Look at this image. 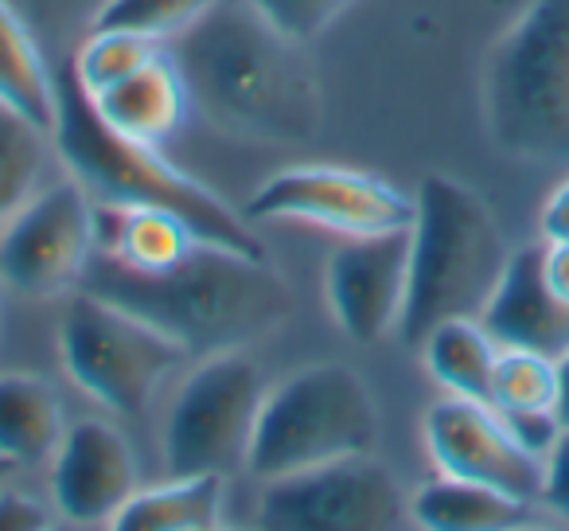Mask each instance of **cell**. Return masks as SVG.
<instances>
[{"mask_svg":"<svg viewBox=\"0 0 569 531\" xmlns=\"http://www.w3.org/2000/svg\"><path fill=\"white\" fill-rule=\"evenodd\" d=\"M227 476L172 473V481L137 489L110 528L118 531H211L222 523Z\"/></svg>","mask_w":569,"mask_h":531,"instance_id":"ffe728a7","label":"cell"},{"mask_svg":"<svg viewBox=\"0 0 569 531\" xmlns=\"http://www.w3.org/2000/svg\"><path fill=\"white\" fill-rule=\"evenodd\" d=\"M553 372H558V391H553V414L569 430V348L553 360Z\"/></svg>","mask_w":569,"mask_h":531,"instance_id":"836d02e7","label":"cell"},{"mask_svg":"<svg viewBox=\"0 0 569 531\" xmlns=\"http://www.w3.org/2000/svg\"><path fill=\"white\" fill-rule=\"evenodd\" d=\"M553 391H558L553 356L530 348H499L496 380H491L496 411H553Z\"/></svg>","mask_w":569,"mask_h":531,"instance_id":"d4e9b609","label":"cell"},{"mask_svg":"<svg viewBox=\"0 0 569 531\" xmlns=\"http://www.w3.org/2000/svg\"><path fill=\"white\" fill-rule=\"evenodd\" d=\"M0 106L28 118L40 129H56L59 118V75L51 71L48 51L20 20L9 0H0Z\"/></svg>","mask_w":569,"mask_h":531,"instance_id":"d6986e66","label":"cell"},{"mask_svg":"<svg viewBox=\"0 0 569 531\" xmlns=\"http://www.w3.org/2000/svg\"><path fill=\"white\" fill-rule=\"evenodd\" d=\"M17 473V465H12V461H4L0 458V484H9V476Z\"/></svg>","mask_w":569,"mask_h":531,"instance_id":"e575fe53","label":"cell"},{"mask_svg":"<svg viewBox=\"0 0 569 531\" xmlns=\"http://www.w3.org/2000/svg\"><path fill=\"white\" fill-rule=\"evenodd\" d=\"M160 51H164V43L144 40V36L118 32V28H90L67 63H71L79 87L94 98V95H102V90L118 87V82L129 79L133 71H141Z\"/></svg>","mask_w":569,"mask_h":531,"instance_id":"cb8c5ba5","label":"cell"},{"mask_svg":"<svg viewBox=\"0 0 569 531\" xmlns=\"http://www.w3.org/2000/svg\"><path fill=\"white\" fill-rule=\"evenodd\" d=\"M188 102L211 129L261 145H305L325 126V95L301 40L246 0H222L172 40Z\"/></svg>","mask_w":569,"mask_h":531,"instance_id":"6da1fadb","label":"cell"},{"mask_svg":"<svg viewBox=\"0 0 569 531\" xmlns=\"http://www.w3.org/2000/svg\"><path fill=\"white\" fill-rule=\"evenodd\" d=\"M258 17H266L277 32L293 36L301 43H312L320 32L336 24L356 0H246Z\"/></svg>","mask_w":569,"mask_h":531,"instance_id":"83f0119b","label":"cell"},{"mask_svg":"<svg viewBox=\"0 0 569 531\" xmlns=\"http://www.w3.org/2000/svg\"><path fill=\"white\" fill-rule=\"evenodd\" d=\"M59 352H63L74 387L94 399L98 406L126 414V419L149 411L160 383L183 360H191L157 325L106 302V297L87 294V289L67 294Z\"/></svg>","mask_w":569,"mask_h":531,"instance_id":"52a82bcc","label":"cell"},{"mask_svg":"<svg viewBox=\"0 0 569 531\" xmlns=\"http://www.w3.org/2000/svg\"><path fill=\"white\" fill-rule=\"evenodd\" d=\"M203 238L176 212L164 207H129L94 199V250L126 262L133 271L157 274L188 258Z\"/></svg>","mask_w":569,"mask_h":531,"instance_id":"2e32d148","label":"cell"},{"mask_svg":"<svg viewBox=\"0 0 569 531\" xmlns=\"http://www.w3.org/2000/svg\"><path fill=\"white\" fill-rule=\"evenodd\" d=\"M9 4L32 28L43 51H59L63 59H71L79 40L94 28L98 12L106 9V0H9Z\"/></svg>","mask_w":569,"mask_h":531,"instance_id":"4316f807","label":"cell"},{"mask_svg":"<svg viewBox=\"0 0 569 531\" xmlns=\"http://www.w3.org/2000/svg\"><path fill=\"white\" fill-rule=\"evenodd\" d=\"M94 106L118 134L149 145L168 141L180 129L183 114L191 110L188 90H183V79L168 51L149 59L141 71L121 79L118 87L94 95Z\"/></svg>","mask_w":569,"mask_h":531,"instance_id":"e0dca14e","label":"cell"},{"mask_svg":"<svg viewBox=\"0 0 569 531\" xmlns=\"http://www.w3.org/2000/svg\"><path fill=\"white\" fill-rule=\"evenodd\" d=\"M410 520L398 476L371 453L266 481L258 523L269 531H387Z\"/></svg>","mask_w":569,"mask_h":531,"instance_id":"9c48e42d","label":"cell"},{"mask_svg":"<svg viewBox=\"0 0 569 531\" xmlns=\"http://www.w3.org/2000/svg\"><path fill=\"white\" fill-rule=\"evenodd\" d=\"M51 141H56L67 173L102 204L164 207L183 223H191V230L203 243L242 254H266V246L253 238L250 219L234 212L219 191L176 168L160 153V145L118 134L98 114L94 98L79 87L67 59L59 63V118Z\"/></svg>","mask_w":569,"mask_h":531,"instance_id":"3957f363","label":"cell"},{"mask_svg":"<svg viewBox=\"0 0 569 531\" xmlns=\"http://www.w3.org/2000/svg\"><path fill=\"white\" fill-rule=\"evenodd\" d=\"M426 450L437 473L488 484L522 504H538L542 461L515 442L503 414L491 403L460 395L433 403L426 411Z\"/></svg>","mask_w":569,"mask_h":531,"instance_id":"7c38bea8","label":"cell"},{"mask_svg":"<svg viewBox=\"0 0 569 531\" xmlns=\"http://www.w3.org/2000/svg\"><path fill=\"white\" fill-rule=\"evenodd\" d=\"M542 271L553 294H558L561 302H569V238H561V243H542Z\"/></svg>","mask_w":569,"mask_h":531,"instance_id":"d6a6232c","label":"cell"},{"mask_svg":"<svg viewBox=\"0 0 569 531\" xmlns=\"http://www.w3.org/2000/svg\"><path fill=\"white\" fill-rule=\"evenodd\" d=\"M410 520L429 531H507L530 520V504L441 473L410 496Z\"/></svg>","mask_w":569,"mask_h":531,"instance_id":"44dd1931","label":"cell"},{"mask_svg":"<svg viewBox=\"0 0 569 531\" xmlns=\"http://www.w3.org/2000/svg\"><path fill=\"white\" fill-rule=\"evenodd\" d=\"M546 508L561 520H569V430L553 442V450L542 458V492H538Z\"/></svg>","mask_w":569,"mask_h":531,"instance_id":"f546056e","label":"cell"},{"mask_svg":"<svg viewBox=\"0 0 569 531\" xmlns=\"http://www.w3.org/2000/svg\"><path fill=\"white\" fill-rule=\"evenodd\" d=\"M480 321L499 348H530L553 360L569 348V302H561L546 282L542 243L522 246L507 258V271Z\"/></svg>","mask_w":569,"mask_h":531,"instance_id":"9a60e30c","label":"cell"},{"mask_svg":"<svg viewBox=\"0 0 569 531\" xmlns=\"http://www.w3.org/2000/svg\"><path fill=\"white\" fill-rule=\"evenodd\" d=\"M507 422V430L515 434V442L522 445L527 453H535L538 461L553 450V442L561 437V422L553 411H499Z\"/></svg>","mask_w":569,"mask_h":531,"instance_id":"f1b7e54d","label":"cell"},{"mask_svg":"<svg viewBox=\"0 0 569 531\" xmlns=\"http://www.w3.org/2000/svg\"><path fill=\"white\" fill-rule=\"evenodd\" d=\"M79 289L137 313L188 356L246 348L293 313V289L269 254H242L199 243L188 258L157 274L133 271L126 262L94 250Z\"/></svg>","mask_w":569,"mask_h":531,"instance_id":"7a4b0ae2","label":"cell"},{"mask_svg":"<svg viewBox=\"0 0 569 531\" xmlns=\"http://www.w3.org/2000/svg\"><path fill=\"white\" fill-rule=\"evenodd\" d=\"M542 238L546 243H561L569 238V180L553 188V196L542 207Z\"/></svg>","mask_w":569,"mask_h":531,"instance_id":"1f68e13d","label":"cell"},{"mask_svg":"<svg viewBox=\"0 0 569 531\" xmlns=\"http://www.w3.org/2000/svg\"><path fill=\"white\" fill-rule=\"evenodd\" d=\"M137 484V458L118 426L82 419L67 426L51 458V496L74 523H110Z\"/></svg>","mask_w":569,"mask_h":531,"instance_id":"5bb4252c","label":"cell"},{"mask_svg":"<svg viewBox=\"0 0 569 531\" xmlns=\"http://www.w3.org/2000/svg\"><path fill=\"white\" fill-rule=\"evenodd\" d=\"M375 445L379 403L367 380L348 364L320 360L266 391L246 469L258 481H277L328 461L375 453Z\"/></svg>","mask_w":569,"mask_h":531,"instance_id":"8992f818","label":"cell"},{"mask_svg":"<svg viewBox=\"0 0 569 531\" xmlns=\"http://www.w3.org/2000/svg\"><path fill=\"white\" fill-rule=\"evenodd\" d=\"M51 523V512L40 500L0 484V531H43Z\"/></svg>","mask_w":569,"mask_h":531,"instance_id":"4dcf8cb0","label":"cell"},{"mask_svg":"<svg viewBox=\"0 0 569 531\" xmlns=\"http://www.w3.org/2000/svg\"><path fill=\"white\" fill-rule=\"evenodd\" d=\"M63 403L40 375H0V458L32 469L56 458L63 442Z\"/></svg>","mask_w":569,"mask_h":531,"instance_id":"ac0fdd59","label":"cell"},{"mask_svg":"<svg viewBox=\"0 0 569 531\" xmlns=\"http://www.w3.org/2000/svg\"><path fill=\"white\" fill-rule=\"evenodd\" d=\"M214 4H222V0H106L94 28H118V32L164 43L199 24Z\"/></svg>","mask_w":569,"mask_h":531,"instance_id":"484cf974","label":"cell"},{"mask_svg":"<svg viewBox=\"0 0 569 531\" xmlns=\"http://www.w3.org/2000/svg\"><path fill=\"white\" fill-rule=\"evenodd\" d=\"M325 294L348 341L379 344L398 333L410 294V227L343 238L328 254Z\"/></svg>","mask_w":569,"mask_h":531,"instance_id":"4fadbf2b","label":"cell"},{"mask_svg":"<svg viewBox=\"0 0 569 531\" xmlns=\"http://www.w3.org/2000/svg\"><path fill=\"white\" fill-rule=\"evenodd\" d=\"M266 391V375L246 348L199 356L164 422L168 469L230 476L246 465Z\"/></svg>","mask_w":569,"mask_h":531,"instance_id":"ba28073f","label":"cell"},{"mask_svg":"<svg viewBox=\"0 0 569 531\" xmlns=\"http://www.w3.org/2000/svg\"><path fill=\"white\" fill-rule=\"evenodd\" d=\"M483 118L507 157H569V0H530L491 43Z\"/></svg>","mask_w":569,"mask_h":531,"instance_id":"5b68a950","label":"cell"},{"mask_svg":"<svg viewBox=\"0 0 569 531\" xmlns=\"http://www.w3.org/2000/svg\"><path fill=\"white\" fill-rule=\"evenodd\" d=\"M503 230L488 199L449 173H426L413 191L410 294L398 336L418 348L441 321L480 317L507 271Z\"/></svg>","mask_w":569,"mask_h":531,"instance_id":"277c9868","label":"cell"},{"mask_svg":"<svg viewBox=\"0 0 569 531\" xmlns=\"http://www.w3.org/2000/svg\"><path fill=\"white\" fill-rule=\"evenodd\" d=\"M94 254V196L74 176L36 191L0 227V282L24 297L74 294Z\"/></svg>","mask_w":569,"mask_h":531,"instance_id":"30bf717a","label":"cell"},{"mask_svg":"<svg viewBox=\"0 0 569 531\" xmlns=\"http://www.w3.org/2000/svg\"><path fill=\"white\" fill-rule=\"evenodd\" d=\"M242 215L250 223H312L336 235H375L413 223V196L375 173L340 165H297L273 173Z\"/></svg>","mask_w":569,"mask_h":531,"instance_id":"8fae6325","label":"cell"},{"mask_svg":"<svg viewBox=\"0 0 569 531\" xmlns=\"http://www.w3.org/2000/svg\"><path fill=\"white\" fill-rule=\"evenodd\" d=\"M418 348H421V360H426V372L433 375L449 395L491 403L499 341L483 328L480 317L441 321Z\"/></svg>","mask_w":569,"mask_h":531,"instance_id":"7402d4cb","label":"cell"},{"mask_svg":"<svg viewBox=\"0 0 569 531\" xmlns=\"http://www.w3.org/2000/svg\"><path fill=\"white\" fill-rule=\"evenodd\" d=\"M51 134L0 106V227L36 196L48 173Z\"/></svg>","mask_w":569,"mask_h":531,"instance_id":"603a6c76","label":"cell"}]
</instances>
